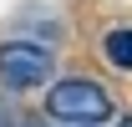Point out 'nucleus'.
<instances>
[{
    "label": "nucleus",
    "instance_id": "nucleus-1",
    "mask_svg": "<svg viewBox=\"0 0 132 127\" xmlns=\"http://www.w3.org/2000/svg\"><path fill=\"white\" fill-rule=\"evenodd\" d=\"M46 112L56 117L61 127H97L107 112H112V97L107 86L92 76H66L46 92Z\"/></svg>",
    "mask_w": 132,
    "mask_h": 127
},
{
    "label": "nucleus",
    "instance_id": "nucleus-2",
    "mask_svg": "<svg viewBox=\"0 0 132 127\" xmlns=\"http://www.w3.org/2000/svg\"><path fill=\"white\" fill-rule=\"evenodd\" d=\"M56 71V56L46 46H31V41H5L0 46V81L10 92H31L41 81H51Z\"/></svg>",
    "mask_w": 132,
    "mask_h": 127
},
{
    "label": "nucleus",
    "instance_id": "nucleus-3",
    "mask_svg": "<svg viewBox=\"0 0 132 127\" xmlns=\"http://www.w3.org/2000/svg\"><path fill=\"white\" fill-rule=\"evenodd\" d=\"M102 56L117 71H132V31H107L102 36Z\"/></svg>",
    "mask_w": 132,
    "mask_h": 127
},
{
    "label": "nucleus",
    "instance_id": "nucleus-4",
    "mask_svg": "<svg viewBox=\"0 0 132 127\" xmlns=\"http://www.w3.org/2000/svg\"><path fill=\"white\" fill-rule=\"evenodd\" d=\"M117 127H132V117H122V122H117Z\"/></svg>",
    "mask_w": 132,
    "mask_h": 127
}]
</instances>
